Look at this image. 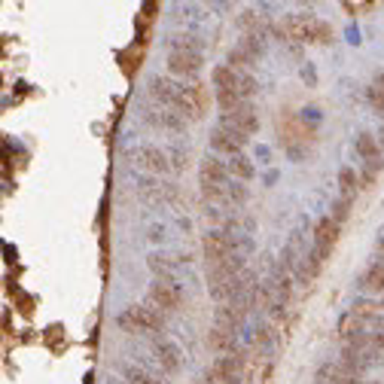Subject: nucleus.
Here are the masks:
<instances>
[{
  "label": "nucleus",
  "mask_w": 384,
  "mask_h": 384,
  "mask_svg": "<svg viewBox=\"0 0 384 384\" xmlns=\"http://www.w3.org/2000/svg\"><path fill=\"white\" fill-rule=\"evenodd\" d=\"M320 265H324V259H320L317 253H314V247H311V250L302 256V263H299V268H296V274H293V278H296L299 283H308V281L317 278Z\"/></svg>",
  "instance_id": "nucleus-22"
},
{
  "label": "nucleus",
  "mask_w": 384,
  "mask_h": 384,
  "mask_svg": "<svg viewBox=\"0 0 384 384\" xmlns=\"http://www.w3.org/2000/svg\"><path fill=\"white\" fill-rule=\"evenodd\" d=\"M220 122H222V125H229V128H235V132L247 134V137L259 132V113H256V107H253L250 101L235 107L232 113H220Z\"/></svg>",
  "instance_id": "nucleus-9"
},
{
  "label": "nucleus",
  "mask_w": 384,
  "mask_h": 384,
  "mask_svg": "<svg viewBox=\"0 0 384 384\" xmlns=\"http://www.w3.org/2000/svg\"><path fill=\"white\" fill-rule=\"evenodd\" d=\"M207 348L217 351V354H238V333H229V329H220L213 326L207 333Z\"/></svg>",
  "instance_id": "nucleus-18"
},
{
  "label": "nucleus",
  "mask_w": 384,
  "mask_h": 384,
  "mask_svg": "<svg viewBox=\"0 0 384 384\" xmlns=\"http://www.w3.org/2000/svg\"><path fill=\"white\" fill-rule=\"evenodd\" d=\"M147 122H150V125L165 128V132H171V134H183V132H186V119H183L177 110H171V107H159V110H152L150 116H147Z\"/></svg>",
  "instance_id": "nucleus-16"
},
{
  "label": "nucleus",
  "mask_w": 384,
  "mask_h": 384,
  "mask_svg": "<svg viewBox=\"0 0 384 384\" xmlns=\"http://www.w3.org/2000/svg\"><path fill=\"white\" fill-rule=\"evenodd\" d=\"M360 333H369V324L360 320L354 311L342 314V320H339V335H342V339L348 342V339H354V335H360Z\"/></svg>",
  "instance_id": "nucleus-25"
},
{
  "label": "nucleus",
  "mask_w": 384,
  "mask_h": 384,
  "mask_svg": "<svg viewBox=\"0 0 384 384\" xmlns=\"http://www.w3.org/2000/svg\"><path fill=\"white\" fill-rule=\"evenodd\" d=\"M363 290L366 293H381L384 296V259H375V263L363 272Z\"/></svg>",
  "instance_id": "nucleus-23"
},
{
  "label": "nucleus",
  "mask_w": 384,
  "mask_h": 384,
  "mask_svg": "<svg viewBox=\"0 0 384 384\" xmlns=\"http://www.w3.org/2000/svg\"><path fill=\"white\" fill-rule=\"evenodd\" d=\"M241 366H244L241 351H238V354H222V357H217L211 366H207L204 381L207 384H226V381H232V378L241 375Z\"/></svg>",
  "instance_id": "nucleus-8"
},
{
  "label": "nucleus",
  "mask_w": 384,
  "mask_h": 384,
  "mask_svg": "<svg viewBox=\"0 0 384 384\" xmlns=\"http://www.w3.org/2000/svg\"><path fill=\"white\" fill-rule=\"evenodd\" d=\"M116 324H119V329H125V333H159V329L165 326V314L150 302L128 305L125 311H119Z\"/></svg>",
  "instance_id": "nucleus-1"
},
{
  "label": "nucleus",
  "mask_w": 384,
  "mask_h": 384,
  "mask_svg": "<svg viewBox=\"0 0 384 384\" xmlns=\"http://www.w3.org/2000/svg\"><path fill=\"white\" fill-rule=\"evenodd\" d=\"M177 265H180V256H168V253H150V259H147V268L159 281L177 283Z\"/></svg>",
  "instance_id": "nucleus-15"
},
{
  "label": "nucleus",
  "mask_w": 384,
  "mask_h": 384,
  "mask_svg": "<svg viewBox=\"0 0 384 384\" xmlns=\"http://www.w3.org/2000/svg\"><path fill=\"white\" fill-rule=\"evenodd\" d=\"M372 86L378 89V91H384V71H375L372 73Z\"/></svg>",
  "instance_id": "nucleus-39"
},
{
  "label": "nucleus",
  "mask_w": 384,
  "mask_h": 384,
  "mask_svg": "<svg viewBox=\"0 0 384 384\" xmlns=\"http://www.w3.org/2000/svg\"><path fill=\"white\" fill-rule=\"evenodd\" d=\"M232 174H229V162H222L217 152H211V156L202 159V168H198V183H220V186H226V183Z\"/></svg>",
  "instance_id": "nucleus-13"
},
{
  "label": "nucleus",
  "mask_w": 384,
  "mask_h": 384,
  "mask_svg": "<svg viewBox=\"0 0 384 384\" xmlns=\"http://www.w3.org/2000/svg\"><path fill=\"white\" fill-rule=\"evenodd\" d=\"M147 302L156 305L159 311H177L183 302V293L174 281H159L152 278V283L147 287Z\"/></svg>",
  "instance_id": "nucleus-6"
},
{
  "label": "nucleus",
  "mask_w": 384,
  "mask_h": 384,
  "mask_svg": "<svg viewBox=\"0 0 384 384\" xmlns=\"http://www.w3.org/2000/svg\"><path fill=\"white\" fill-rule=\"evenodd\" d=\"M329 40H333V28L326 25L324 19H317V28H314V43H320V46H326Z\"/></svg>",
  "instance_id": "nucleus-35"
},
{
  "label": "nucleus",
  "mask_w": 384,
  "mask_h": 384,
  "mask_svg": "<svg viewBox=\"0 0 384 384\" xmlns=\"http://www.w3.org/2000/svg\"><path fill=\"white\" fill-rule=\"evenodd\" d=\"M238 49L244 52L247 58H263V52H265V40H263V34H244L241 40H238Z\"/></svg>",
  "instance_id": "nucleus-30"
},
{
  "label": "nucleus",
  "mask_w": 384,
  "mask_h": 384,
  "mask_svg": "<svg viewBox=\"0 0 384 384\" xmlns=\"http://www.w3.org/2000/svg\"><path fill=\"white\" fill-rule=\"evenodd\" d=\"M366 101H369V107L372 110H378V113H384V91H378L369 82V86H366Z\"/></svg>",
  "instance_id": "nucleus-34"
},
{
  "label": "nucleus",
  "mask_w": 384,
  "mask_h": 384,
  "mask_svg": "<svg viewBox=\"0 0 384 384\" xmlns=\"http://www.w3.org/2000/svg\"><path fill=\"white\" fill-rule=\"evenodd\" d=\"M357 192H360V174L351 165H344L342 171H339V198H348V202H354Z\"/></svg>",
  "instance_id": "nucleus-24"
},
{
  "label": "nucleus",
  "mask_w": 384,
  "mask_h": 384,
  "mask_svg": "<svg viewBox=\"0 0 384 384\" xmlns=\"http://www.w3.org/2000/svg\"><path fill=\"white\" fill-rule=\"evenodd\" d=\"M354 150H357V156L363 159V162H375V159H381V141H378V134L360 132L354 137Z\"/></svg>",
  "instance_id": "nucleus-20"
},
{
  "label": "nucleus",
  "mask_w": 384,
  "mask_h": 384,
  "mask_svg": "<svg viewBox=\"0 0 384 384\" xmlns=\"http://www.w3.org/2000/svg\"><path fill=\"white\" fill-rule=\"evenodd\" d=\"M168 159H171V168L174 171H186V150H180V147H174V150H168Z\"/></svg>",
  "instance_id": "nucleus-36"
},
{
  "label": "nucleus",
  "mask_w": 384,
  "mask_h": 384,
  "mask_svg": "<svg viewBox=\"0 0 384 384\" xmlns=\"http://www.w3.org/2000/svg\"><path fill=\"white\" fill-rule=\"evenodd\" d=\"M339 232H342V222H335L333 217H320L314 222V238H311V247L317 253L320 259H329V253H333L335 241H339Z\"/></svg>",
  "instance_id": "nucleus-7"
},
{
  "label": "nucleus",
  "mask_w": 384,
  "mask_h": 384,
  "mask_svg": "<svg viewBox=\"0 0 384 384\" xmlns=\"http://www.w3.org/2000/svg\"><path fill=\"white\" fill-rule=\"evenodd\" d=\"M152 354H156V363H159V369H162V372L177 375L183 369V351L171 339H165V335L152 339Z\"/></svg>",
  "instance_id": "nucleus-10"
},
{
  "label": "nucleus",
  "mask_w": 384,
  "mask_h": 384,
  "mask_svg": "<svg viewBox=\"0 0 384 384\" xmlns=\"http://www.w3.org/2000/svg\"><path fill=\"white\" fill-rule=\"evenodd\" d=\"M378 351H384V333L369 329V354H378Z\"/></svg>",
  "instance_id": "nucleus-37"
},
{
  "label": "nucleus",
  "mask_w": 384,
  "mask_h": 384,
  "mask_svg": "<svg viewBox=\"0 0 384 384\" xmlns=\"http://www.w3.org/2000/svg\"><path fill=\"white\" fill-rule=\"evenodd\" d=\"M168 46H171V52H195V55H202L204 40L195 34H174L171 40H168Z\"/></svg>",
  "instance_id": "nucleus-27"
},
{
  "label": "nucleus",
  "mask_w": 384,
  "mask_h": 384,
  "mask_svg": "<svg viewBox=\"0 0 384 384\" xmlns=\"http://www.w3.org/2000/svg\"><path fill=\"white\" fill-rule=\"evenodd\" d=\"M339 366L351 375V378H360V375H363L372 366V354H357V351L344 348L342 357H339Z\"/></svg>",
  "instance_id": "nucleus-19"
},
{
  "label": "nucleus",
  "mask_w": 384,
  "mask_h": 384,
  "mask_svg": "<svg viewBox=\"0 0 384 384\" xmlns=\"http://www.w3.org/2000/svg\"><path fill=\"white\" fill-rule=\"evenodd\" d=\"M229 174H232V180H241V183H247L253 180V174H256V165L250 162L247 156H235V159H229Z\"/></svg>",
  "instance_id": "nucleus-28"
},
{
  "label": "nucleus",
  "mask_w": 384,
  "mask_h": 384,
  "mask_svg": "<svg viewBox=\"0 0 384 384\" xmlns=\"http://www.w3.org/2000/svg\"><path fill=\"white\" fill-rule=\"evenodd\" d=\"M241 272H247V265H244V253H235V256L222 259L220 265H211V272H207V283H211V287H220V283L235 281Z\"/></svg>",
  "instance_id": "nucleus-12"
},
{
  "label": "nucleus",
  "mask_w": 384,
  "mask_h": 384,
  "mask_svg": "<svg viewBox=\"0 0 384 384\" xmlns=\"http://www.w3.org/2000/svg\"><path fill=\"white\" fill-rule=\"evenodd\" d=\"M119 375H122V378H125L128 384H162V381L152 378V375H150L147 369H143V366H137V363H125V360L119 363Z\"/></svg>",
  "instance_id": "nucleus-26"
},
{
  "label": "nucleus",
  "mask_w": 384,
  "mask_h": 384,
  "mask_svg": "<svg viewBox=\"0 0 384 384\" xmlns=\"http://www.w3.org/2000/svg\"><path fill=\"white\" fill-rule=\"evenodd\" d=\"M351 311L357 314L360 320H366V324H375V320L381 317V305L372 302V299H354V305H351Z\"/></svg>",
  "instance_id": "nucleus-29"
},
{
  "label": "nucleus",
  "mask_w": 384,
  "mask_h": 384,
  "mask_svg": "<svg viewBox=\"0 0 384 384\" xmlns=\"http://www.w3.org/2000/svg\"><path fill=\"white\" fill-rule=\"evenodd\" d=\"M211 150L217 152V156H229V159H235V156H241L244 147H247V134H241V132H235V128H229V125H222V122H217V125L211 128Z\"/></svg>",
  "instance_id": "nucleus-3"
},
{
  "label": "nucleus",
  "mask_w": 384,
  "mask_h": 384,
  "mask_svg": "<svg viewBox=\"0 0 384 384\" xmlns=\"http://www.w3.org/2000/svg\"><path fill=\"white\" fill-rule=\"evenodd\" d=\"M314 381H317V384H351L354 378H351V375L342 369L339 360H335V363H329V360H326V363L317 366V372H314Z\"/></svg>",
  "instance_id": "nucleus-21"
},
{
  "label": "nucleus",
  "mask_w": 384,
  "mask_h": 384,
  "mask_svg": "<svg viewBox=\"0 0 384 384\" xmlns=\"http://www.w3.org/2000/svg\"><path fill=\"white\" fill-rule=\"evenodd\" d=\"M256 342H259V344H268V342H272V329H268L265 324L256 326Z\"/></svg>",
  "instance_id": "nucleus-38"
},
{
  "label": "nucleus",
  "mask_w": 384,
  "mask_h": 384,
  "mask_svg": "<svg viewBox=\"0 0 384 384\" xmlns=\"http://www.w3.org/2000/svg\"><path fill=\"white\" fill-rule=\"evenodd\" d=\"M247 198H250V189L244 186L241 180H232V183H229V204H232V211H235V207H244V204H247Z\"/></svg>",
  "instance_id": "nucleus-31"
},
{
  "label": "nucleus",
  "mask_w": 384,
  "mask_h": 384,
  "mask_svg": "<svg viewBox=\"0 0 384 384\" xmlns=\"http://www.w3.org/2000/svg\"><path fill=\"white\" fill-rule=\"evenodd\" d=\"M226 64L232 67V71H250V67L256 64V61H253V58H247V55H244V52L235 46V49H229V55H226Z\"/></svg>",
  "instance_id": "nucleus-32"
},
{
  "label": "nucleus",
  "mask_w": 384,
  "mask_h": 384,
  "mask_svg": "<svg viewBox=\"0 0 384 384\" xmlns=\"http://www.w3.org/2000/svg\"><path fill=\"white\" fill-rule=\"evenodd\" d=\"M168 73L180 80H195L202 73V55L195 52H168Z\"/></svg>",
  "instance_id": "nucleus-11"
},
{
  "label": "nucleus",
  "mask_w": 384,
  "mask_h": 384,
  "mask_svg": "<svg viewBox=\"0 0 384 384\" xmlns=\"http://www.w3.org/2000/svg\"><path fill=\"white\" fill-rule=\"evenodd\" d=\"M241 247H247V241L229 235L226 229H211V232H204V238H202V253H204L207 265H220L222 259L241 253Z\"/></svg>",
  "instance_id": "nucleus-2"
},
{
  "label": "nucleus",
  "mask_w": 384,
  "mask_h": 384,
  "mask_svg": "<svg viewBox=\"0 0 384 384\" xmlns=\"http://www.w3.org/2000/svg\"><path fill=\"white\" fill-rule=\"evenodd\" d=\"M147 89H150L152 101H159L162 107H174V101L180 95V82H174L171 76H150Z\"/></svg>",
  "instance_id": "nucleus-14"
},
{
  "label": "nucleus",
  "mask_w": 384,
  "mask_h": 384,
  "mask_svg": "<svg viewBox=\"0 0 384 384\" xmlns=\"http://www.w3.org/2000/svg\"><path fill=\"white\" fill-rule=\"evenodd\" d=\"M128 156L137 162V168H143L147 174H168L171 171V159H168V150L156 147V143H137V147L128 150Z\"/></svg>",
  "instance_id": "nucleus-4"
},
{
  "label": "nucleus",
  "mask_w": 384,
  "mask_h": 384,
  "mask_svg": "<svg viewBox=\"0 0 384 384\" xmlns=\"http://www.w3.org/2000/svg\"><path fill=\"white\" fill-rule=\"evenodd\" d=\"M351 207H354V202H348V198H335L333 207H329V217H333L335 222H344L351 217Z\"/></svg>",
  "instance_id": "nucleus-33"
},
{
  "label": "nucleus",
  "mask_w": 384,
  "mask_h": 384,
  "mask_svg": "<svg viewBox=\"0 0 384 384\" xmlns=\"http://www.w3.org/2000/svg\"><path fill=\"white\" fill-rule=\"evenodd\" d=\"M287 43H314V28H317V15L314 12H290L281 21Z\"/></svg>",
  "instance_id": "nucleus-5"
},
{
  "label": "nucleus",
  "mask_w": 384,
  "mask_h": 384,
  "mask_svg": "<svg viewBox=\"0 0 384 384\" xmlns=\"http://www.w3.org/2000/svg\"><path fill=\"white\" fill-rule=\"evenodd\" d=\"M244 324V308L241 305H217L213 308V326L229 329V333H238Z\"/></svg>",
  "instance_id": "nucleus-17"
}]
</instances>
